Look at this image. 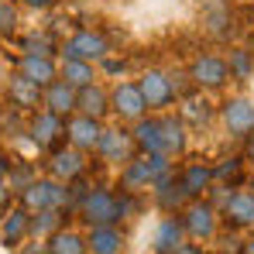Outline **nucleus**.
Segmentation results:
<instances>
[{"label": "nucleus", "mask_w": 254, "mask_h": 254, "mask_svg": "<svg viewBox=\"0 0 254 254\" xmlns=\"http://www.w3.org/2000/svg\"><path fill=\"white\" fill-rule=\"evenodd\" d=\"M186 76H189V86L192 89H203V93H220V89H227V83H230L227 59L216 55V52H196L189 59Z\"/></svg>", "instance_id": "1"}, {"label": "nucleus", "mask_w": 254, "mask_h": 254, "mask_svg": "<svg viewBox=\"0 0 254 254\" xmlns=\"http://www.w3.org/2000/svg\"><path fill=\"white\" fill-rule=\"evenodd\" d=\"M79 220L86 227H100V223H121V196L110 186H89L83 196V203L76 206Z\"/></svg>", "instance_id": "2"}, {"label": "nucleus", "mask_w": 254, "mask_h": 254, "mask_svg": "<svg viewBox=\"0 0 254 254\" xmlns=\"http://www.w3.org/2000/svg\"><path fill=\"white\" fill-rule=\"evenodd\" d=\"M134 83H137L141 96H144L148 114H165V110H172V107L179 103V93H175V83H172V72L158 69V65L144 69Z\"/></svg>", "instance_id": "3"}, {"label": "nucleus", "mask_w": 254, "mask_h": 254, "mask_svg": "<svg viewBox=\"0 0 254 254\" xmlns=\"http://www.w3.org/2000/svg\"><path fill=\"white\" fill-rule=\"evenodd\" d=\"M114 48H110V38L100 31V28H79L76 35H69L65 42H59V59H83V62H100L107 59Z\"/></svg>", "instance_id": "4"}, {"label": "nucleus", "mask_w": 254, "mask_h": 254, "mask_svg": "<svg viewBox=\"0 0 254 254\" xmlns=\"http://www.w3.org/2000/svg\"><path fill=\"white\" fill-rule=\"evenodd\" d=\"M100 162H107V165H127L134 155H137V144H134V134H130V127L127 124H114L100 130V141H96V151H93Z\"/></svg>", "instance_id": "5"}, {"label": "nucleus", "mask_w": 254, "mask_h": 254, "mask_svg": "<svg viewBox=\"0 0 254 254\" xmlns=\"http://www.w3.org/2000/svg\"><path fill=\"white\" fill-rule=\"evenodd\" d=\"M182 227H186V237L189 241H213L216 237V230H220V210L213 206L210 199H189L182 210Z\"/></svg>", "instance_id": "6"}, {"label": "nucleus", "mask_w": 254, "mask_h": 254, "mask_svg": "<svg viewBox=\"0 0 254 254\" xmlns=\"http://www.w3.org/2000/svg\"><path fill=\"white\" fill-rule=\"evenodd\" d=\"M24 134H28V141H31L38 151H52V148L65 144V117H59V114L38 107V110L28 114Z\"/></svg>", "instance_id": "7"}, {"label": "nucleus", "mask_w": 254, "mask_h": 254, "mask_svg": "<svg viewBox=\"0 0 254 254\" xmlns=\"http://www.w3.org/2000/svg\"><path fill=\"white\" fill-rule=\"evenodd\" d=\"M17 203H21L28 213L48 210V206L65 210V182H59V179H52V175L35 179L31 186H24V189L17 192Z\"/></svg>", "instance_id": "8"}, {"label": "nucleus", "mask_w": 254, "mask_h": 254, "mask_svg": "<svg viewBox=\"0 0 254 254\" xmlns=\"http://www.w3.org/2000/svg\"><path fill=\"white\" fill-rule=\"evenodd\" d=\"M144 114H148V107L134 79H121L110 86V117H117V124H134Z\"/></svg>", "instance_id": "9"}, {"label": "nucleus", "mask_w": 254, "mask_h": 254, "mask_svg": "<svg viewBox=\"0 0 254 254\" xmlns=\"http://www.w3.org/2000/svg\"><path fill=\"white\" fill-rule=\"evenodd\" d=\"M216 117L223 130L230 137H244L248 130H254V100L248 96H227L220 107H216Z\"/></svg>", "instance_id": "10"}, {"label": "nucleus", "mask_w": 254, "mask_h": 254, "mask_svg": "<svg viewBox=\"0 0 254 254\" xmlns=\"http://www.w3.org/2000/svg\"><path fill=\"white\" fill-rule=\"evenodd\" d=\"M89 172V155L72 148V144H59L48 151V175L59 179V182H72Z\"/></svg>", "instance_id": "11"}, {"label": "nucleus", "mask_w": 254, "mask_h": 254, "mask_svg": "<svg viewBox=\"0 0 254 254\" xmlns=\"http://www.w3.org/2000/svg\"><path fill=\"white\" fill-rule=\"evenodd\" d=\"M100 130H103V121L86 117V114H69L65 117V144L93 155L96 151V141H100Z\"/></svg>", "instance_id": "12"}, {"label": "nucleus", "mask_w": 254, "mask_h": 254, "mask_svg": "<svg viewBox=\"0 0 254 254\" xmlns=\"http://www.w3.org/2000/svg\"><path fill=\"white\" fill-rule=\"evenodd\" d=\"M220 216L234 230H251L254 227V192H248V189L227 192V199L220 203Z\"/></svg>", "instance_id": "13"}, {"label": "nucleus", "mask_w": 254, "mask_h": 254, "mask_svg": "<svg viewBox=\"0 0 254 254\" xmlns=\"http://www.w3.org/2000/svg\"><path fill=\"white\" fill-rule=\"evenodd\" d=\"M14 72H21L24 79H31V83H38L45 89L52 79H59V59H55V55H31V52H21L17 62H14Z\"/></svg>", "instance_id": "14"}, {"label": "nucleus", "mask_w": 254, "mask_h": 254, "mask_svg": "<svg viewBox=\"0 0 254 254\" xmlns=\"http://www.w3.org/2000/svg\"><path fill=\"white\" fill-rule=\"evenodd\" d=\"M3 96H7L10 107H17V110H24V114H31V110L42 107V86L31 83V79H24L21 72H10V76H7Z\"/></svg>", "instance_id": "15"}, {"label": "nucleus", "mask_w": 254, "mask_h": 254, "mask_svg": "<svg viewBox=\"0 0 254 254\" xmlns=\"http://www.w3.org/2000/svg\"><path fill=\"white\" fill-rule=\"evenodd\" d=\"M158 124H162V151L169 158H182L186 155V144H189V124L179 117V114H158Z\"/></svg>", "instance_id": "16"}, {"label": "nucleus", "mask_w": 254, "mask_h": 254, "mask_svg": "<svg viewBox=\"0 0 254 254\" xmlns=\"http://www.w3.org/2000/svg\"><path fill=\"white\" fill-rule=\"evenodd\" d=\"M76 114L107 121V117H110V86H103L100 79H96V83L76 89Z\"/></svg>", "instance_id": "17"}, {"label": "nucleus", "mask_w": 254, "mask_h": 254, "mask_svg": "<svg viewBox=\"0 0 254 254\" xmlns=\"http://www.w3.org/2000/svg\"><path fill=\"white\" fill-rule=\"evenodd\" d=\"M182 244H186L182 216H179V213H165V220H158V227H155V244H151V251L155 254H175Z\"/></svg>", "instance_id": "18"}, {"label": "nucleus", "mask_w": 254, "mask_h": 254, "mask_svg": "<svg viewBox=\"0 0 254 254\" xmlns=\"http://www.w3.org/2000/svg\"><path fill=\"white\" fill-rule=\"evenodd\" d=\"M151 192H155L158 210H165V213H179L186 203H189V196H186L182 182L175 179V169H172L169 175H162V179H155V182H151Z\"/></svg>", "instance_id": "19"}, {"label": "nucleus", "mask_w": 254, "mask_h": 254, "mask_svg": "<svg viewBox=\"0 0 254 254\" xmlns=\"http://www.w3.org/2000/svg\"><path fill=\"white\" fill-rule=\"evenodd\" d=\"M28 223H31V213L24 210L21 203L17 206H7V213L0 216V241L7 248H21L28 241Z\"/></svg>", "instance_id": "20"}, {"label": "nucleus", "mask_w": 254, "mask_h": 254, "mask_svg": "<svg viewBox=\"0 0 254 254\" xmlns=\"http://www.w3.org/2000/svg\"><path fill=\"white\" fill-rule=\"evenodd\" d=\"M42 107L59 114V117H69L76 114V86H69L65 79H52L42 89Z\"/></svg>", "instance_id": "21"}, {"label": "nucleus", "mask_w": 254, "mask_h": 254, "mask_svg": "<svg viewBox=\"0 0 254 254\" xmlns=\"http://www.w3.org/2000/svg\"><path fill=\"white\" fill-rule=\"evenodd\" d=\"M86 248H89V254H121V248H124V234H121L117 223L86 227Z\"/></svg>", "instance_id": "22"}, {"label": "nucleus", "mask_w": 254, "mask_h": 254, "mask_svg": "<svg viewBox=\"0 0 254 254\" xmlns=\"http://www.w3.org/2000/svg\"><path fill=\"white\" fill-rule=\"evenodd\" d=\"M130 134H134L137 155L162 151V124H158V114H144L141 121H134V124H130Z\"/></svg>", "instance_id": "23"}, {"label": "nucleus", "mask_w": 254, "mask_h": 254, "mask_svg": "<svg viewBox=\"0 0 254 254\" xmlns=\"http://www.w3.org/2000/svg\"><path fill=\"white\" fill-rule=\"evenodd\" d=\"M203 28L210 38H227L230 28H234V10H230V0H210L203 7Z\"/></svg>", "instance_id": "24"}, {"label": "nucleus", "mask_w": 254, "mask_h": 254, "mask_svg": "<svg viewBox=\"0 0 254 254\" xmlns=\"http://www.w3.org/2000/svg\"><path fill=\"white\" fill-rule=\"evenodd\" d=\"M179 182H182L186 196L196 199V196H203V192L213 189V165H206V162H189L182 169V175H179Z\"/></svg>", "instance_id": "25"}, {"label": "nucleus", "mask_w": 254, "mask_h": 254, "mask_svg": "<svg viewBox=\"0 0 254 254\" xmlns=\"http://www.w3.org/2000/svg\"><path fill=\"white\" fill-rule=\"evenodd\" d=\"M65 220H69V213L65 210H55V206H48V210H38L31 213V223H28V237L31 241H48L59 227H65Z\"/></svg>", "instance_id": "26"}, {"label": "nucleus", "mask_w": 254, "mask_h": 254, "mask_svg": "<svg viewBox=\"0 0 254 254\" xmlns=\"http://www.w3.org/2000/svg\"><path fill=\"white\" fill-rule=\"evenodd\" d=\"M59 79H65L69 86L83 89V86L100 79V69L93 62H83V59H59Z\"/></svg>", "instance_id": "27"}, {"label": "nucleus", "mask_w": 254, "mask_h": 254, "mask_svg": "<svg viewBox=\"0 0 254 254\" xmlns=\"http://www.w3.org/2000/svg\"><path fill=\"white\" fill-rule=\"evenodd\" d=\"M223 59H227V69H230V83H248L254 76V48L230 45Z\"/></svg>", "instance_id": "28"}, {"label": "nucleus", "mask_w": 254, "mask_h": 254, "mask_svg": "<svg viewBox=\"0 0 254 254\" xmlns=\"http://www.w3.org/2000/svg\"><path fill=\"white\" fill-rule=\"evenodd\" d=\"M151 172H148V162L144 155H134L127 165H121V189L124 192H141V189H151Z\"/></svg>", "instance_id": "29"}, {"label": "nucleus", "mask_w": 254, "mask_h": 254, "mask_svg": "<svg viewBox=\"0 0 254 254\" xmlns=\"http://www.w3.org/2000/svg\"><path fill=\"white\" fill-rule=\"evenodd\" d=\"M45 244H48V254H89V248H86V234L72 230V227H59Z\"/></svg>", "instance_id": "30"}, {"label": "nucleus", "mask_w": 254, "mask_h": 254, "mask_svg": "<svg viewBox=\"0 0 254 254\" xmlns=\"http://www.w3.org/2000/svg\"><path fill=\"white\" fill-rule=\"evenodd\" d=\"M21 52H31V55H55L59 59V42L52 38V31H28L21 35Z\"/></svg>", "instance_id": "31"}, {"label": "nucleus", "mask_w": 254, "mask_h": 254, "mask_svg": "<svg viewBox=\"0 0 254 254\" xmlns=\"http://www.w3.org/2000/svg\"><path fill=\"white\" fill-rule=\"evenodd\" d=\"M35 179H38V169H35V165H28V162H10V172H7V179H3V182H7V186H10V192L17 196V192H21L24 186H31Z\"/></svg>", "instance_id": "32"}, {"label": "nucleus", "mask_w": 254, "mask_h": 254, "mask_svg": "<svg viewBox=\"0 0 254 254\" xmlns=\"http://www.w3.org/2000/svg\"><path fill=\"white\" fill-rule=\"evenodd\" d=\"M21 24V7L14 0H0V38H10Z\"/></svg>", "instance_id": "33"}, {"label": "nucleus", "mask_w": 254, "mask_h": 254, "mask_svg": "<svg viewBox=\"0 0 254 254\" xmlns=\"http://www.w3.org/2000/svg\"><path fill=\"white\" fill-rule=\"evenodd\" d=\"M241 165H244V155H230V158H223L220 165H213V182L237 179V175H241Z\"/></svg>", "instance_id": "34"}, {"label": "nucleus", "mask_w": 254, "mask_h": 254, "mask_svg": "<svg viewBox=\"0 0 254 254\" xmlns=\"http://www.w3.org/2000/svg\"><path fill=\"white\" fill-rule=\"evenodd\" d=\"M17 7H24V10H48V7H55V0H14Z\"/></svg>", "instance_id": "35"}, {"label": "nucleus", "mask_w": 254, "mask_h": 254, "mask_svg": "<svg viewBox=\"0 0 254 254\" xmlns=\"http://www.w3.org/2000/svg\"><path fill=\"white\" fill-rule=\"evenodd\" d=\"M10 203H14V192H10V186H7V182H0V216L7 213Z\"/></svg>", "instance_id": "36"}, {"label": "nucleus", "mask_w": 254, "mask_h": 254, "mask_svg": "<svg viewBox=\"0 0 254 254\" xmlns=\"http://www.w3.org/2000/svg\"><path fill=\"white\" fill-rule=\"evenodd\" d=\"M17 254H48V244L45 241H35V244H21Z\"/></svg>", "instance_id": "37"}, {"label": "nucleus", "mask_w": 254, "mask_h": 254, "mask_svg": "<svg viewBox=\"0 0 254 254\" xmlns=\"http://www.w3.org/2000/svg\"><path fill=\"white\" fill-rule=\"evenodd\" d=\"M241 141H244V151H241V155H244L248 162H254V130H248Z\"/></svg>", "instance_id": "38"}, {"label": "nucleus", "mask_w": 254, "mask_h": 254, "mask_svg": "<svg viewBox=\"0 0 254 254\" xmlns=\"http://www.w3.org/2000/svg\"><path fill=\"white\" fill-rule=\"evenodd\" d=\"M7 172H10V155H7V151L0 148V182L7 179Z\"/></svg>", "instance_id": "39"}, {"label": "nucleus", "mask_w": 254, "mask_h": 254, "mask_svg": "<svg viewBox=\"0 0 254 254\" xmlns=\"http://www.w3.org/2000/svg\"><path fill=\"white\" fill-rule=\"evenodd\" d=\"M175 254H206V251H203L199 244H189V241H186V244H182V248H179Z\"/></svg>", "instance_id": "40"}, {"label": "nucleus", "mask_w": 254, "mask_h": 254, "mask_svg": "<svg viewBox=\"0 0 254 254\" xmlns=\"http://www.w3.org/2000/svg\"><path fill=\"white\" fill-rule=\"evenodd\" d=\"M244 254H254V234L248 237V241H244Z\"/></svg>", "instance_id": "41"}, {"label": "nucleus", "mask_w": 254, "mask_h": 254, "mask_svg": "<svg viewBox=\"0 0 254 254\" xmlns=\"http://www.w3.org/2000/svg\"><path fill=\"white\" fill-rule=\"evenodd\" d=\"M230 3H254V0H230Z\"/></svg>", "instance_id": "42"}, {"label": "nucleus", "mask_w": 254, "mask_h": 254, "mask_svg": "<svg viewBox=\"0 0 254 254\" xmlns=\"http://www.w3.org/2000/svg\"><path fill=\"white\" fill-rule=\"evenodd\" d=\"M223 254H227V251H223Z\"/></svg>", "instance_id": "43"}]
</instances>
